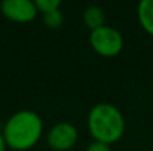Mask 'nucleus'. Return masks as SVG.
I'll return each instance as SVG.
<instances>
[{
	"mask_svg": "<svg viewBox=\"0 0 153 151\" xmlns=\"http://www.w3.org/2000/svg\"><path fill=\"white\" fill-rule=\"evenodd\" d=\"M42 132L43 122L40 116L34 111L22 110L7 119L1 135L7 147L16 151H25L37 144Z\"/></svg>",
	"mask_w": 153,
	"mask_h": 151,
	"instance_id": "f257e3e1",
	"label": "nucleus"
},
{
	"mask_svg": "<svg viewBox=\"0 0 153 151\" xmlns=\"http://www.w3.org/2000/svg\"><path fill=\"white\" fill-rule=\"evenodd\" d=\"M88 129L97 142L114 144L125 132V119L117 107L108 102L97 104L88 114Z\"/></svg>",
	"mask_w": 153,
	"mask_h": 151,
	"instance_id": "f03ea898",
	"label": "nucleus"
},
{
	"mask_svg": "<svg viewBox=\"0 0 153 151\" xmlns=\"http://www.w3.org/2000/svg\"><path fill=\"white\" fill-rule=\"evenodd\" d=\"M89 43L92 49L101 56H116L123 49V37L122 34L108 25H102L100 28L91 31Z\"/></svg>",
	"mask_w": 153,
	"mask_h": 151,
	"instance_id": "7ed1b4c3",
	"label": "nucleus"
},
{
	"mask_svg": "<svg viewBox=\"0 0 153 151\" xmlns=\"http://www.w3.org/2000/svg\"><path fill=\"white\" fill-rule=\"evenodd\" d=\"M0 9L1 13L13 22H30L37 15L36 3L31 0H4Z\"/></svg>",
	"mask_w": 153,
	"mask_h": 151,
	"instance_id": "20e7f679",
	"label": "nucleus"
},
{
	"mask_svg": "<svg viewBox=\"0 0 153 151\" xmlns=\"http://www.w3.org/2000/svg\"><path fill=\"white\" fill-rule=\"evenodd\" d=\"M77 141V129L67 122L56 123L48 133V144L56 151H67Z\"/></svg>",
	"mask_w": 153,
	"mask_h": 151,
	"instance_id": "39448f33",
	"label": "nucleus"
},
{
	"mask_svg": "<svg viewBox=\"0 0 153 151\" xmlns=\"http://www.w3.org/2000/svg\"><path fill=\"white\" fill-rule=\"evenodd\" d=\"M137 16L143 30L153 37V0H141L138 3Z\"/></svg>",
	"mask_w": 153,
	"mask_h": 151,
	"instance_id": "423d86ee",
	"label": "nucleus"
},
{
	"mask_svg": "<svg viewBox=\"0 0 153 151\" xmlns=\"http://www.w3.org/2000/svg\"><path fill=\"white\" fill-rule=\"evenodd\" d=\"M83 22L88 28H91V31L100 28L102 25H105V13L100 6L97 4H91L85 9L83 12Z\"/></svg>",
	"mask_w": 153,
	"mask_h": 151,
	"instance_id": "0eeeda50",
	"label": "nucleus"
},
{
	"mask_svg": "<svg viewBox=\"0 0 153 151\" xmlns=\"http://www.w3.org/2000/svg\"><path fill=\"white\" fill-rule=\"evenodd\" d=\"M43 22L49 28H58L62 24V13L59 12V9L48 12V13H43Z\"/></svg>",
	"mask_w": 153,
	"mask_h": 151,
	"instance_id": "6e6552de",
	"label": "nucleus"
},
{
	"mask_svg": "<svg viewBox=\"0 0 153 151\" xmlns=\"http://www.w3.org/2000/svg\"><path fill=\"white\" fill-rule=\"evenodd\" d=\"M36 7L37 10H40L42 13H48L52 10H56L61 4L59 0H36Z\"/></svg>",
	"mask_w": 153,
	"mask_h": 151,
	"instance_id": "1a4fd4ad",
	"label": "nucleus"
},
{
	"mask_svg": "<svg viewBox=\"0 0 153 151\" xmlns=\"http://www.w3.org/2000/svg\"><path fill=\"white\" fill-rule=\"evenodd\" d=\"M85 151H111V150H110V145L94 141V142H91V144L86 147V150Z\"/></svg>",
	"mask_w": 153,
	"mask_h": 151,
	"instance_id": "9d476101",
	"label": "nucleus"
},
{
	"mask_svg": "<svg viewBox=\"0 0 153 151\" xmlns=\"http://www.w3.org/2000/svg\"><path fill=\"white\" fill-rule=\"evenodd\" d=\"M6 141H4V138H3V135L0 133V151H6Z\"/></svg>",
	"mask_w": 153,
	"mask_h": 151,
	"instance_id": "9b49d317",
	"label": "nucleus"
}]
</instances>
